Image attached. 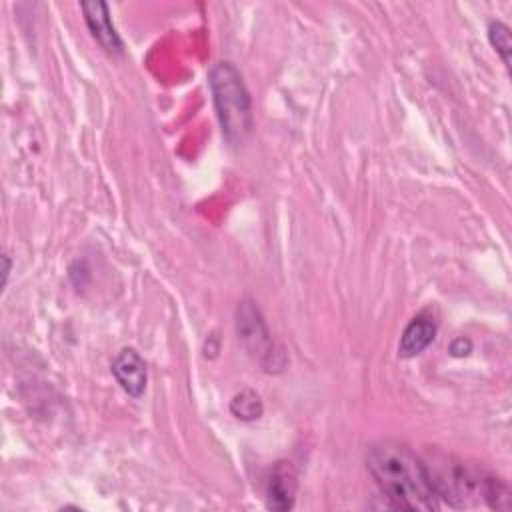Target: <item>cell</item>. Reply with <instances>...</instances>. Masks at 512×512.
<instances>
[{
	"mask_svg": "<svg viewBox=\"0 0 512 512\" xmlns=\"http://www.w3.org/2000/svg\"><path fill=\"white\" fill-rule=\"evenodd\" d=\"M112 374L124 392L138 398L146 390V362L134 348H122L112 362Z\"/></svg>",
	"mask_w": 512,
	"mask_h": 512,
	"instance_id": "cell-6",
	"label": "cell"
},
{
	"mask_svg": "<svg viewBox=\"0 0 512 512\" xmlns=\"http://www.w3.org/2000/svg\"><path fill=\"white\" fill-rule=\"evenodd\" d=\"M366 466L390 508H440L426 464L410 446L398 440H380L368 448Z\"/></svg>",
	"mask_w": 512,
	"mask_h": 512,
	"instance_id": "cell-1",
	"label": "cell"
},
{
	"mask_svg": "<svg viewBox=\"0 0 512 512\" xmlns=\"http://www.w3.org/2000/svg\"><path fill=\"white\" fill-rule=\"evenodd\" d=\"M436 330H438V324H436V318L428 312V310H422L418 312L404 328L402 336H400V342H398V354L402 358H414L418 356L420 352H424L434 336H436Z\"/></svg>",
	"mask_w": 512,
	"mask_h": 512,
	"instance_id": "cell-7",
	"label": "cell"
},
{
	"mask_svg": "<svg viewBox=\"0 0 512 512\" xmlns=\"http://www.w3.org/2000/svg\"><path fill=\"white\" fill-rule=\"evenodd\" d=\"M80 8L84 12L86 26L96 38V42L110 54H122V40L112 24L108 4L100 0H92V2H82Z\"/></svg>",
	"mask_w": 512,
	"mask_h": 512,
	"instance_id": "cell-5",
	"label": "cell"
},
{
	"mask_svg": "<svg viewBox=\"0 0 512 512\" xmlns=\"http://www.w3.org/2000/svg\"><path fill=\"white\" fill-rule=\"evenodd\" d=\"M208 84L224 138L240 144L252 128V102L240 72L230 62H218L208 72Z\"/></svg>",
	"mask_w": 512,
	"mask_h": 512,
	"instance_id": "cell-3",
	"label": "cell"
},
{
	"mask_svg": "<svg viewBox=\"0 0 512 512\" xmlns=\"http://www.w3.org/2000/svg\"><path fill=\"white\" fill-rule=\"evenodd\" d=\"M488 40L494 46V50L500 54L502 62L506 66H510V50H512L510 28L504 22H500V20H492L488 24Z\"/></svg>",
	"mask_w": 512,
	"mask_h": 512,
	"instance_id": "cell-10",
	"label": "cell"
},
{
	"mask_svg": "<svg viewBox=\"0 0 512 512\" xmlns=\"http://www.w3.org/2000/svg\"><path fill=\"white\" fill-rule=\"evenodd\" d=\"M266 500L272 510H290L296 500V474L290 462H276L266 480Z\"/></svg>",
	"mask_w": 512,
	"mask_h": 512,
	"instance_id": "cell-8",
	"label": "cell"
},
{
	"mask_svg": "<svg viewBox=\"0 0 512 512\" xmlns=\"http://www.w3.org/2000/svg\"><path fill=\"white\" fill-rule=\"evenodd\" d=\"M236 332L238 340L244 346V350L258 358V362L272 370V366H278L274 362V352H270V332L266 328L264 316L260 314L258 306L252 300H242L236 310Z\"/></svg>",
	"mask_w": 512,
	"mask_h": 512,
	"instance_id": "cell-4",
	"label": "cell"
},
{
	"mask_svg": "<svg viewBox=\"0 0 512 512\" xmlns=\"http://www.w3.org/2000/svg\"><path fill=\"white\" fill-rule=\"evenodd\" d=\"M262 400L260 396L246 388V390H240L232 400H230V412L238 418V420H244V422H252V420H258L262 416Z\"/></svg>",
	"mask_w": 512,
	"mask_h": 512,
	"instance_id": "cell-9",
	"label": "cell"
},
{
	"mask_svg": "<svg viewBox=\"0 0 512 512\" xmlns=\"http://www.w3.org/2000/svg\"><path fill=\"white\" fill-rule=\"evenodd\" d=\"M422 460L440 504L446 502L448 506L464 508L482 500L492 508L510 506V490L496 476L444 452L430 454V458Z\"/></svg>",
	"mask_w": 512,
	"mask_h": 512,
	"instance_id": "cell-2",
	"label": "cell"
},
{
	"mask_svg": "<svg viewBox=\"0 0 512 512\" xmlns=\"http://www.w3.org/2000/svg\"><path fill=\"white\" fill-rule=\"evenodd\" d=\"M2 260H4V282H6L8 274H10V258H8V254H4Z\"/></svg>",
	"mask_w": 512,
	"mask_h": 512,
	"instance_id": "cell-11",
	"label": "cell"
}]
</instances>
